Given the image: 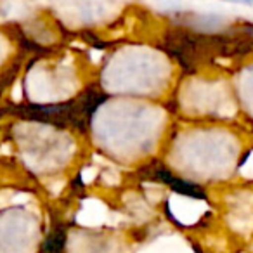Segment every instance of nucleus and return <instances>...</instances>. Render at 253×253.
<instances>
[{
    "label": "nucleus",
    "mask_w": 253,
    "mask_h": 253,
    "mask_svg": "<svg viewBox=\"0 0 253 253\" xmlns=\"http://www.w3.org/2000/svg\"><path fill=\"white\" fill-rule=\"evenodd\" d=\"M224 2H232V4H243V5H253V0H224Z\"/></svg>",
    "instance_id": "nucleus-1"
}]
</instances>
